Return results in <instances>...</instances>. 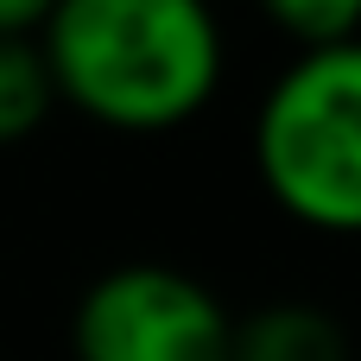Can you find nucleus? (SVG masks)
Instances as JSON below:
<instances>
[{"instance_id": "obj_3", "label": "nucleus", "mask_w": 361, "mask_h": 361, "mask_svg": "<svg viewBox=\"0 0 361 361\" xmlns=\"http://www.w3.org/2000/svg\"><path fill=\"white\" fill-rule=\"evenodd\" d=\"M228 305L184 267L127 260L102 273L70 317L76 361H228Z\"/></svg>"}, {"instance_id": "obj_4", "label": "nucleus", "mask_w": 361, "mask_h": 361, "mask_svg": "<svg viewBox=\"0 0 361 361\" xmlns=\"http://www.w3.org/2000/svg\"><path fill=\"white\" fill-rule=\"evenodd\" d=\"M228 361H349V330L324 305H260L235 317L228 330Z\"/></svg>"}, {"instance_id": "obj_7", "label": "nucleus", "mask_w": 361, "mask_h": 361, "mask_svg": "<svg viewBox=\"0 0 361 361\" xmlns=\"http://www.w3.org/2000/svg\"><path fill=\"white\" fill-rule=\"evenodd\" d=\"M57 0H0V38H38Z\"/></svg>"}, {"instance_id": "obj_5", "label": "nucleus", "mask_w": 361, "mask_h": 361, "mask_svg": "<svg viewBox=\"0 0 361 361\" xmlns=\"http://www.w3.org/2000/svg\"><path fill=\"white\" fill-rule=\"evenodd\" d=\"M57 108L51 70L38 57V38H0V152L25 146Z\"/></svg>"}, {"instance_id": "obj_1", "label": "nucleus", "mask_w": 361, "mask_h": 361, "mask_svg": "<svg viewBox=\"0 0 361 361\" xmlns=\"http://www.w3.org/2000/svg\"><path fill=\"white\" fill-rule=\"evenodd\" d=\"M38 57L63 108L114 133H171L222 89V19L209 0H57Z\"/></svg>"}, {"instance_id": "obj_2", "label": "nucleus", "mask_w": 361, "mask_h": 361, "mask_svg": "<svg viewBox=\"0 0 361 361\" xmlns=\"http://www.w3.org/2000/svg\"><path fill=\"white\" fill-rule=\"evenodd\" d=\"M254 171L292 222L361 235V38L279 70L254 114Z\"/></svg>"}, {"instance_id": "obj_6", "label": "nucleus", "mask_w": 361, "mask_h": 361, "mask_svg": "<svg viewBox=\"0 0 361 361\" xmlns=\"http://www.w3.org/2000/svg\"><path fill=\"white\" fill-rule=\"evenodd\" d=\"M254 6H260L286 38H298L305 51L361 38V0H254Z\"/></svg>"}]
</instances>
